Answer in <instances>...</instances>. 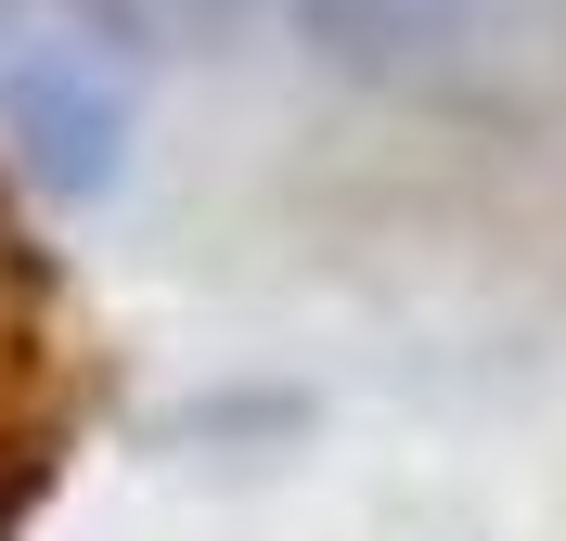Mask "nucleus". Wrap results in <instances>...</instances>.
<instances>
[{
    "label": "nucleus",
    "instance_id": "nucleus-2",
    "mask_svg": "<svg viewBox=\"0 0 566 541\" xmlns=\"http://www.w3.org/2000/svg\"><path fill=\"white\" fill-rule=\"evenodd\" d=\"M283 27L322 77H424V65H451L476 0H283Z\"/></svg>",
    "mask_w": 566,
    "mask_h": 541
},
{
    "label": "nucleus",
    "instance_id": "nucleus-1",
    "mask_svg": "<svg viewBox=\"0 0 566 541\" xmlns=\"http://www.w3.org/2000/svg\"><path fill=\"white\" fill-rule=\"evenodd\" d=\"M0 143L39 194L65 207H104L129 180V143H142V91L104 39L77 27H39V39H0Z\"/></svg>",
    "mask_w": 566,
    "mask_h": 541
}]
</instances>
